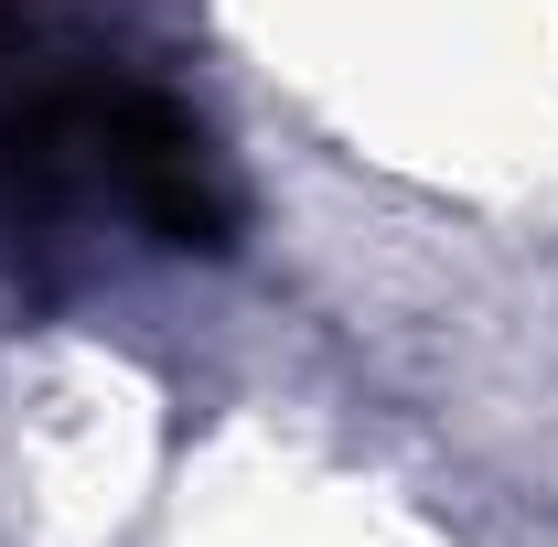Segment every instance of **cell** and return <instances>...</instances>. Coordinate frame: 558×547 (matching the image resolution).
I'll return each instance as SVG.
<instances>
[{
	"label": "cell",
	"mask_w": 558,
	"mask_h": 547,
	"mask_svg": "<svg viewBox=\"0 0 558 547\" xmlns=\"http://www.w3.org/2000/svg\"><path fill=\"white\" fill-rule=\"evenodd\" d=\"M97 194L130 205L161 247H226L236 236V183L205 150V130L140 86H97Z\"/></svg>",
	"instance_id": "cell-1"
}]
</instances>
